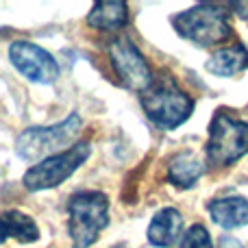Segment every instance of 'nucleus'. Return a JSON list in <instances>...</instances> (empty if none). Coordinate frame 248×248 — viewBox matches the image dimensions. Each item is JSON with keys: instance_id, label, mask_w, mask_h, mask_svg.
<instances>
[{"instance_id": "nucleus-1", "label": "nucleus", "mask_w": 248, "mask_h": 248, "mask_svg": "<svg viewBox=\"0 0 248 248\" xmlns=\"http://www.w3.org/2000/svg\"><path fill=\"white\" fill-rule=\"evenodd\" d=\"M141 107L157 126L176 128L192 116L194 100L176 85L174 78L163 74L141 94Z\"/></svg>"}, {"instance_id": "nucleus-2", "label": "nucleus", "mask_w": 248, "mask_h": 248, "mask_svg": "<svg viewBox=\"0 0 248 248\" xmlns=\"http://www.w3.org/2000/svg\"><path fill=\"white\" fill-rule=\"evenodd\" d=\"M172 26L181 37L196 46L209 48L224 44L231 37V22L222 7L216 4H196V7L172 16Z\"/></svg>"}, {"instance_id": "nucleus-3", "label": "nucleus", "mask_w": 248, "mask_h": 248, "mask_svg": "<svg viewBox=\"0 0 248 248\" xmlns=\"http://www.w3.org/2000/svg\"><path fill=\"white\" fill-rule=\"evenodd\" d=\"M68 211L74 248H90L109 224V201L100 192H81L72 196Z\"/></svg>"}, {"instance_id": "nucleus-4", "label": "nucleus", "mask_w": 248, "mask_h": 248, "mask_svg": "<svg viewBox=\"0 0 248 248\" xmlns=\"http://www.w3.org/2000/svg\"><path fill=\"white\" fill-rule=\"evenodd\" d=\"M205 150L207 163L214 168H227L235 163L248 153V122L218 111L209 124Z\"/></svg>"}, {"instance_id": "nucleus-5", "label": "nucleus", "mask_w": 248, "mask_h": 248, "mask_svg": "<svg viewBox=\"0 0 248 248\" xmlns=\"http://www.w3.org/2000/svg\"><path fill=\"white\" fill-rule=\"evenodd\" d=\"M81 128V118L78 113L68 116L61 124L55 126H33L26 128L16 141L17 157L26 159V161H35L39 157H52V153H57L59 148L72 144L78 135Z\"/></svg>"}, {"instance_id": "nucleus-6", "label": "nucleus", "mask_w": 248, "mask_h": 248, "mask_svg": "<svg viewBox=\"0 0 248 248\" xmlns=\"http://www.w3.org/2000/svg\"><path fill=\"white\" fill-rule=\"evenodd\" d=\"M90 157V144L87 141H78L77 146L68 148L61 155H52V157L42 159V163L33 166L24 174L22 183L29 192H39V189H50L61 185L68 176H72L78 168L85 163Z\"/></svg>"}, {"instance_id": "nucleus-7", "label": "nucleus", "mask_w": 248, "mask_h": 248, "mask_svg": "<svg viewBox=\"0 0 248 248\" xmlns=\"http://www.w3.org/2000/svg\"><path fill=\"white\" fill-rule=\"evenodd\" d=\"M109 57H111V65L124 87L144 94L153 85V70L146 63L144 55L137 50V46L128 37L113 39L109 44Z\"/></svg>"}, {"instance_id": "nucleus-8", "label": "nucleus", "mask_w": 248, "mask_h": 248, "mask_svg": "<svg viewBox=\"0 0 248 248\" xmlns=\"http://www.w3.org/2000/svg\"><path fill=\"white\" fill-rule=\"evenodd\" d=\"M9 59L20 74L33 83H52L59 77V65L50 52L31 42H16L9 48Z\"/></svg>"}, {"instance_id": "nucleus-9", "label": "nucleus", "mask_w": 248, "mask_h": 248, "mask_svg": "<svg viewBox=\"0 0 248 248\" xmlns=\"http://www.w3.org/2000/svg\"><path fill=\"white\" fill-rule=\"evenodd\" d=\"M183 229V216L174 209V207H166V209L157 211L148 224V242L153 246L168 248L176 242Z\"/></svg>"}, {"instance_id": "nucleus-10", "label": "nucleus", "mask_w": 248, "mask_h": 248, "mask_svg": "<svg viewBox=\"0 0 248 248\" xmlns=\"http://www.w3.org/2000/svg\"><path fill=\"white\" fill-rule=\"evenodd\" d=\"M209 216L222 229H240L248 224V201L242 196H227L209 202Z\"/></svg>"}, {"instance_id": "nucleus-11", "label": "nucleus", "mask_w": 248, "mask_h": 248, "mask_svg": "<svg viewBox=\"0 0 248 248\" xmlns=\"http://www.w3.org/2000/svg\"><path fill=\"white\" fill-rule=\"evenodd\" d=\"M207 72L216 77H235L248 68V48L244 44H235L229 48H220L207 59Z\"/></svg>"}, {"instance_id": "nucleus-12", "label": "nucleus", "mask_w": 248, "mask_h": 248, "mask_svg": "<svg viewBox=\"0 0 248 248\" xmlns=\"http://www.w3.org/2000/svg\"><path fill=\"white\" fill-rule=\"evenodd\" d=\"M128 22V9L122 0H105L96 2L87 16V24L98 31H120Z\"/></svg>"}, {"instance_id": "nucleus-13", "label": "nucleus", "mask_w": 248, "mask_h": 248, "mask_svg": "<svg viewBox=\"0 0 248 248\" xmlns=\"http://www.w3.org/2000/svg\"><path fill=\"white\" fill-rule=\"evenodd\" d=\"M205 172V161L194 153H179L170 159L168 179L176 187H192Z\"/></svg>"}, {"instance_id": "nucleus-14", "label": "nucleus", "mask_w": 248, "mask_h": 248, "mask_svg": "<svg viewBox=\"0 0 248 248\" xmlns=\"http://www.w3.org/2000/svg\"><path fill=\"white\" fill-rule=\"evenodd\" d=\"M37 235V224L22 211H7V214L0 216V244L9 237H16L20 242H35Z\"/></svg>"}, {"instance_id": "nucleus-15", "label": "nucleus", "mask_w": 248, "mask_h": 248, "mask_svg": "<svg viewBox=\"0 0 248 248\" xmlns=\"http://www.w3.org/2000/svg\"><path fill=\"white\" fill-rule=\"evenodd\" d=\"M179 248H214V244H211L209 231H207L202 224H194V227H189L187 233L183 235Z\"/></svg>"}, {"instance_id": "nucleus-16", "label": "nucleus", "mask_w": 248, "mask_h": 248, "mask_svg": "<svg viewBox=\"0 0 248 248\" xmlns=\"http://www.w3.org/2000/svg\"><path fill=\"white\" fill-rule=\"evenodd\" d=\"M218 248H244V244L233 235H222L218 240Z\"/></svg>"}, {"instance_id": "nucleus-17", "label": "nucleus", "mask_w": 248, "mask_h": 248, "mask_svg": "<svg viewBox=\"0 0 248 248\" xmlns=\"http://www.w3.org/2000/svg\"><path fill=\"white\" fill-rule=\"evenodd\" d=\"M231 7L235 9V13L242 20H248V2H231Z\"/></svg>"}]
</instances>
